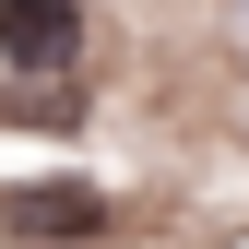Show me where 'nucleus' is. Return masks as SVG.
<instances>
[{
	"label": "nucleus",
	"instance_id": "obj_1",
	"mask_svg": "<svg viewBox=\"0 0 249 249\" xmlns=\"http://www.w3.org/2000/svg\"><path fill=\"white\" fill-rule=\"evenodd\" d=\"M0 226H12L24 249H95L119 226V202L95 190V178H24V190L0 202Z\"/></svg>",
	"mask_w": 249,
	"mask_h": 249
},
{
	"label": "nucleus",
	"instance_id": "obj_2",
	"mask_svg": "<svg viewBox=\"0 0 249 249\" xmlns=\"http://www.w3.org/2000/svg\"><path fill=\"white\" fill-rule=\"evenodd\" d=\"M0 59L12 71H71L83 59V0H0Z\"/></svg>",
	"mask_w": 249,
	"mask_h": 249
}]
</instances>
